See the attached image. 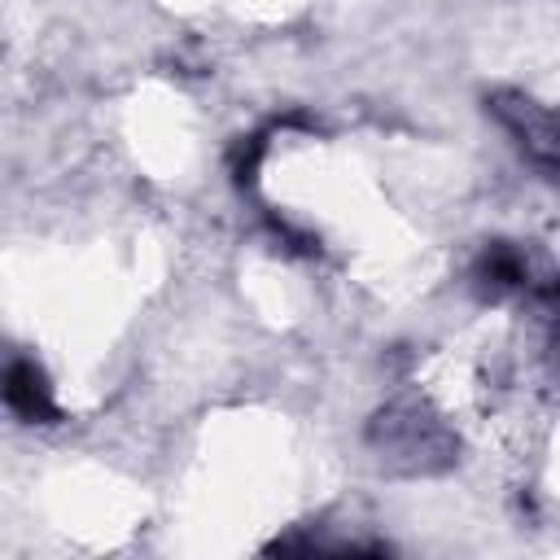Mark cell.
I'll return each instance as SVG.
<instances>
[{
  "mask_svg": "<svg viewBox=\"0 0 560 560\" xmlns=\"http://www.w3.org/2000/svg\"><path fill=\"white\" fill-rule=\"evenodd\" d=\"M4 398L18 416L35 420V416H52V398H48V385L35 376L31 363H13L9 368V385H4Z\"/></svg>",
  "mask_w": 560,
  "mask_h": 560,
  "instance_id": "1",
  "label": "cell"
}]
</instances>
